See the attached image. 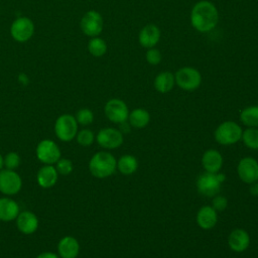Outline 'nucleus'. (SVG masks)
Here are the masks:
<instances>
[{
  "label": "nucleus",
  "instance_id": "1",
  "mask_svg": "<svg viewBox=\"0 0 258 258\" xmlns=\"http://www.w3.org/2000/svg\"><path fill=\"white\" fill-rule=\"evenodd\" d=\"M219 21V11L214 3L208 0L197 2L190 11V23L199 32H209Z\"/></svg>",
  "mask_w": 258,
  "mask_h": 258
},
{
  "label": "nucleus",
  "instance_id": "2",
  "mask_svg": "<svg viewBox=\"0 0 258 258\" xmlns=\"http://www.w3.org/2000/svg\"><path fill=\"white\" fill-rule=\"evenodd\" d=\"M117 168V160L107 151L95 153L89 161V170L97 178H106L112 175Z\"/></svg>",
  "mask_w": 258,
  "mask_h": 258
},
{
  "label": "nucleus",
  "instance_id": "3",
  "mask_svg": "<svg viewBox=\"0 0 258 258\" xmlns=\"http://www.w3.org/2000/svg\"><path fill=\"white\" fill-rule=\"evenodd\" d=\"M226 175L224 173L203 172L196 180L198 191L206 197H215L221 189V184L225 181Z\"/></svg>",
  "mask_w": 258,
  "mask_h": 258
},
{
  "label": "nucleus",
  "instance_id": "4",
  "mask_svg": "<svg viewBox=\"0 0 258 258\" xmlns=\"http://www.w3.org/2000/svg\"><path fill=\"white\" fill-rule=\"evenodd\" d=\"M242 128L234 121H225L215 130V140L222 145H232L237 143L242 137Z\"/></svg>",
  "mask_w": 258,
  "mask_h": 258
},
{
  "label": "nucleus",
  "instance_id": "5",
  "mask_svg": "<svg viewBox=\"0 0 258 258\" xmlns=\"http://www.w3.org/2000/svg\"><path fill=\"white\" fill-rule=\"evenodd\" d=\"M55 136L64 142L72 141L78 133V122L75 116L71 114H62L54 123Z\"/></svg>",
  "mask_w": 258,
  "mask_h": 258
},
{
  "label": "nucleus",
  "instance_id": "6",
  "mask_svg": "<svg viewBox=\"0 0 258 258\" xmlns=\"http://www.w3.org/2000/svg\"><path fill=\"white\" fill-rule=\"evenodd\" d=\"M175 84L184 91H195L202 84L201 73L191 67H183L174 74Z\"/></svg>",
  "mask_w": 258,
  "mask_h": 258
},
{
  "label": "nucleus",
  "instance_id": "7",
  "mask_svg": "<svg viewBox=\"0 0 258 258\" xmlns=\"http://www.w3.org/2000/svg\"><path fill=\"white\" fill-rule=\"evenodd\" d=\"M35 153L40 162L51 165L55 164L61 155L58 145L50 139L41 140L36 146Z\"/></svg>",
  "mask_w": 258,
  "mask_h": 258
},
{
  "label": "nucleus",
  "instance_id": "8",
  "mask_svg": "<svg viewBox=\"0 0 258 258\" xmlns=\"http://www.w3.org/2000/svg\"><path fill=\"white\" fill-rule=\"evenodd\" d=\"M104 21L102 15L95 10H90L81 19L80 27L83 33L90 37L99 36L103 30Z\"/></svg>",
  "mask_w": 258,
  "mask_h": 258
},
{
  "label": "nucleus",
  "instance_id": "9",
  "mask_svg": "<svg viewBox=\"0 0 258 258\" xmlns=\"http://www.w3.org/2000/svg\"><path fill=\"white\" fill-rule=\"evenodd\" d=\"M22 179L20 175L11 169L0 170V192L5 196H14L20 191Z\"/></svg>",
  "mask_w": 258,
  "mask_h": 258
},
{
  "label": "nucleus",
  "instance_id": "10",
  "mask_svg": "<svg viewBox=\"0 0 258 258\" xmlns=\"http://www.w3.org/2000/svg\"><path fill=\"white\" fill-rule=\"evenodd\" d=\"M10 33L17 42H26L34 33V24L28 17H18L12 22Z\"/></svg>",
  "mask_w": 258,
  "mask_h": 258
},
{
  "label": "nucleus",
  "instance_id": "11",
  "mask_svg": "<svg viewBox=\"0 0 258 258\" xmlns=\"http://www.w3.org/2000/svg\"><path fill=\"white\" fill-rule=\"evenodd\" d=\"M106 117L113 123H123L128 120L129 110L126 103L120 99L109 100L104 107Z\"/></svg>",
  "mask_w": 258,
  "mask_h": 258
},
{
  "label": "nucleus",
  "instance_id": "12",
  "mask_svg": "<svg viewBox=\"0 0 258 258\" xmlns=\"http://www.w3.org/2000/svg\"><path fill=\"white\" fill-rule=\"evenodd\" d=\"M237 172L240 179L248 184L258 181V162L256 159L250 156L243 157L240 159Z\"/></svg>",
  "mask_w": 258,
  "mask_h": 258
},
{
  "label": "nucleus",
  "instance_id": "13",
  "mask_svg": "<svg viewBox=\"0 0 258 258\" xmlns=\"http://www.w3.org/2000/svg\"><path fill=\"white\" fill-rule=\"evenodd\" d=\"M98 144L105 149H115L123 143V133L115 128H103L96 136Z\"/></svg>",
  "mask_w": 258,
  "mask_h": 258
},
{
  "label": "nucleus",
  "instance_id": "14",
  "mask_svg": "<svg viewBox=\"0 0 258 258\" xmlns=\"http://www.w3.org/2000/svg\"><path fill=\"white\" fill-rule=\"evenodd\" d=\"M16 227L24 235L33 234L38 228V218L30 211L20 212L15 219Z\"/></svg>",
  "mask_w": 258,
  "mask_h": 258
},
{
  "label": "nucleus",
  "instance_id": "15",
  "mask_svg": "<svg viewBox=\"0 0 258 258\" xmlns=\"http://www.w3.org/2000/svg\"><path fill=\"white\" fill-rule=\"evenodd\" d=\"M160 39V29L153 23L146 24L142 27L138 35V41L145 48L154 47Z\"/></svg>",
  "mask_w": 258,
  "mask_h": 258
},
{
  "label": "nucleus",
  "instance_id": "16",
  "mask_svg": "<svg viewBox=\"0 0 258 258\" xmlns=\"http://www.w3.org/2000/svg\"><path fill=\"white\" fill-rule=\"evenodd\" d=\"M80 252L79 241L73 236L62 237L57 244V253L60 258H77Z\"/></svg>",
  "mask_w": 258,
  "mask_h": 258
},
{
  "label": "nucleus",
  "instance_id": "17",
  "mask_svg": "<svg viewBox=\"0 0 258 258\" xmlns=\"http://www.w3.org/2000/svg\"><path fill=\"white\" fill-rule=\"evenodd\" d=\"M58 178V173L54 165L44 164L41 166L36 174V181L42 188L52 187Z\"/></svg>",
  "mask_w": 258,
  "mask_h": 258
},
{
  "label": "nucleus",
  "instance_id": "18",
  "mask_svg": "<svg viewBox=\"0 0 258 258\" xmlns=\"http://www.w3.org/2000/svg\"><path fill=\"white\" fill-rule=\"evenodd\" d=\"M228 245L234 252H243L250 245V236L244 229H235L228 237Z\"/></svg>",
  "mask_w": 258,
  "mask_h": 258
},
{
  "label": "nucleus",
  "instance_id": "19",
  "mask_svg": "<svg viewBox=\"0 0 258 258\" xmlns=\"http://www.w3.org/2000/svg\"><path fill=\"white\" fill-rule=\"evenodd\" d=\"M202 165L207 172L217 173L223 165L222 154L215 149H209L204 152L202 156Z\"/></svg>",
  "mask_w": 258,
  "mask_h": 258
},
{
  "label": "nucleus",
  "instance_id": "20",
  "mask_svg": "<svg viewBox=\"0 0 258 258\" xmlns=\"http://www.w3.org/2000/svg\"><path fill=\"white\" fill-rule=\"evenodd\" d=\"M217 222V211L212 206H204L199 210L197 214V223L200 228L210 230L216 226Z\"/></svg>",
  "mask_w": 258,
  "mask_h": 258
},
{
  "label": "nucleus",
  "instance_id": "21",
  "mask_svg": "<svg viewBox=\"0 0 258 258\" xmlns=\"http://www.w3.org/2000/svg\"><path fill=\"white\" fill-rule=\"evenodd\" d=\"M19 213V206L14 200L10 198H0V221H14Z\"/></svg>",
  "mask_w": 258,
  "mask_h": 258
},
{
  "label": "nucleus",
  "instance_id": "22",
  "mask_svg": "<svg viewBox=\"0 0 258 258\" xmlns=\"http://www.w3.org/2000/svg\"><path fill=\"white\" fill-rule=\"evenodd\" d=\"M154 88L157 92L161 94H165L170 92L174 85H175V79L174 75L168 71L165 72H160L154 79L153 82Z\"/></svg>",
  "mask_w": 258,
  "mask_h": 258
},
{
  "label": "nucleus",
  "instance_id": "23",
  "mask_svg": "<svg viewBox=\"0 0 258 258\" xmlns=\"http://www.w3.org/2000/svg\"><path fill=\"white\" fill-rule=\"evenodd\" d=\"M128 120L131 126L141 129L148 125L150 121V114L147 110L143 108H136L129 113Z\"/></svg>",
  "mask_w": 258,
  "mask_h": 258
},
{
  "label": "nucleus",
  "instance_id": "24",
  "mask_svg": "<svg viewBox=\"0 0 258 258\" xmlns=\"http://www.w3.org/2000/svg\"><path fill=\"white\" fill-rule=\"evenodd\" d=\"M118 170L124 175H130L134 173L138 168V161L135 156L130 154L122 155L117 161Z\"/></svg>",
  "mask_w": 258,
  "mask_h": 258
},
{
  "label": "nucleus",
  "instance_id": "25",
  "mask_svg": "<svg viewBox=\"0 0 258 258\" xmlns=\"http://www.w3.org/2000/svg\"><path fill=\"white\" fill-rule=\"evenodd\" d=\"M241 122L247 127H258V106H250L240 113Z\"/></svg>",
  "mask_w": 258,
  "mask_h": 258
},
{
  "label": "nucleus",
  "instance_id": "26",
  "mask_svg": "<svg viewBox=\"0 0 258 258\" xmlns=\"http://www.w3.org/2000/svg\"><path fill=\"white\" fill-rule=\"evenodd\" d=\"M88 50L93 56L101 57L107 52V43L99 36L92 37L88 43Z\"/></svg>",
  "mask_w": 258,
  "mask_h": 258
},
{
  "label": "nucleus",
  "instance_id": "27",
  "mask_svg": "<svg viewBox=\"0 0 258 258\" xmlns=\"http://www.w3.org/2000/svg\"><path fill=\"white\" fill-rule=\"evenodd\" d=\"M243 143L250 149H258V129L253 127H248L242 132Z\"/></svg>",
  "mask_w": 258,
  "mask_h": 258
},
{
  "label": "nucleus",
  "instance_id": "28",
  "mask_svg": "<svg viewBox=\"0 0 258 258\" xmlns=\"http://www.w3.org/2000/svg\"><path fill=\"white\" fill-rule=\"evenodd\" d=\"M77 142L82 145V146H90L94 140H95V135L94 132L90 129H83L81 131H78L77 135Z\"/></svg>",
  "mask_w": 258,
  "mask_h": 258
},
{
  "label": "nucleus",
  "instance_id": "29",
  "mask_svg": "<svg viewBox=\"0 0 258 258\" xmlns=\"http://www.w3.org/2000/svg\"><path fill=\"white\" fill-rule=\"evenodd\" d=\"M75 118L78 124L86 126V125H90L94 121V114L90 109L82 108L77 112Z\"/></svg>",
  "mask_w": 258,
  "mask_h": 258
},
{
  "label": "nucleus",
  "instance_id": "30",
  "mask_svg": "<svg viewBox=\"0 0 258 258\" xmlns=\"http://www.w3.org/2000/svg\"><path fill=\"white\" fill-rule=\"evenodd\" d=\"M3 161H4V166L7 169H11V170H15L21 162L20 156L18 153L16 152H8L4 157H3Z\"/></svg>",
  "mask_w": 258,
  "mask_h": 258
},
{
  "label": "nucleus",
  "instance_id": "31",
  "mask_svg": "<svg viewBox=\"0 0 258 258\" xmlns=\"http://www.w3.org/2000/svg\"><path fill=\"white\" fill-rule=\"evenodd\" d=\"M55 168L58 174L60 175H69L73 169H74V164L72 160L68 158H59L57 162L55 163Z\"/></svg>",
  "mask_w": 258,
  "mask_h": 258
},
{
  "label": "nucleus",
  "instance_id": "32",
  "mask_svg": "<svg viewBox=\"0 0 258 258\" xmlns=\"http://www.w3.org/2000/svg\"><path fill=\"white\" fill-rule=\"evenodd\" d=\"M145 58L149 64L155 66L161 61L162 55H161V52L157 48L152 47V48L147 49V51L145 53Z\"/></svg>",
  "mask_w": 258,
  "mask_h": 258
},
{
  "label": "nucleus",
  "instance_id": "33",
  "mask_svg": "<svg viewBox=\"0 0 258 258\" xmlns=\"http://www.w3.org/2000/svg\"><path fill=\"white\" fill-rule=\"evenodd\" d=\"M228 206V200L224 196L216 195L212 200V207L216 211H224Z\"/></svg>",
  "mask_w": 258,
  "mask_h": 258
},
{
  "label": "nucleus",
  "instance_id": "34",
  "mask_svg": "<svg viewBox=\"0 0 258 258\" xmlns=\"http://www.w3.org/2000/svg\"><path fill=\"white\" fill-rule=\"evenodd\" d=\"M35 258H60V257L53 252H42L38 254Z\"/></svg>",
  "mask_w": 258,
  "mask_h": 258
},
{
  "label": "nucleus",
  "instance_id": "35",
  "mask_svg": "<svg viewBox=\"0 0 258 258\" xmlns=\"http://www.w3.org/2000/svg\"><path fill=\"white\" fill-rule=\"evenodd\" d=\"M18 81H19V83H20L21 85L26 86V85L29 83V78H28V76H27L26 74L21 73V74L18 75Z\"/></svg>",
  "mask_w": 258,
  "mask_h": 258
},
{
  "label": "nucleus",
  "instance_id": "36",
  "mask_svg": "<svg viewBox=\"0 0 258 258\" xmlns=\"http://www.w3.org/2000/svg\"><path fill=\"white\" fill-rule=\"evenodd\" d=\"M249 191L253 197H258V182H253L251 183L249 187Z\"/></svg>",
  "mask_w": 258,
  "mask_h": 258
},
{
  "label": "nucleus",
  "instance_id": "37",
  "mask_svg": "<svg viewBox=\"0 0 258 258\" xmlns=\"http://www.w3.org/2000/svg\"><path fill=\"white\" fill-rule=\"evenodd\" d=\"M130 123L128 124L127 121L123 122V123H120V131L122 133H129L130 132Z\"/></svg>",
  "mask_w": 258,
  "mask_h": 258
},
{
  "label": "nucleus",
  "instance_id": "38",
  "mask_svg": "<svg viewBox=\"0 0 258 258\" xmlns=\"http://www.w3.org/2000/svg\"><path fill=\"white\" fill-rule=\"evenodd\" d=\"M4 166V161H3V156L0 154V170L3 168Z\"/></svg>",
  "mask_w": 258,
  "mask_h": 258
}]
</instances>
